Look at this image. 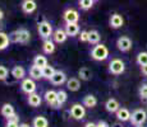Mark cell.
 <instances>
[{
	"instance_id": "1",
	"label": "cell",
	"mask_w": 147,
	"mask_h": 127,
	"mask_svg": "<svg viewBox=\"0 0 147 127\" xmlns=\"http://www.w3.org/2000/svg\"><path fill=\"white\" fill-rule=\"evenodd\" d=\"M9 37H10V42H13V43L26 45L31 39V33L28 29H26V28H19V29L13 31V32L9 35Z\"/></svg>"
},
{
	"instance_id": "24",
	"label": "cell",
	"mask_w": 147,
	"mask_h": 127,
	"mask_svg": "<svg viewBox=\"0 0 147 127\" xmlns=\"http://www.w3.org/2000/svg\"><path fill=\"white\" fill-rule=\"evenodd\" d=\"M30 78L35 79V80H38V79L44 78V74H42V69L40 66H36V65H32L30 67Z\"/></svg>"
},
{
	"instance_id": "31",
	"label": "cell",
	"mask_w": 147,
	"mask_h": 127,
	"mask_svg": "<svg viewBox=\"0 0 147 127\" xmlns=\"http://www.w3.org/2000/svg\"><path fill=\"white\" fill-rule=\"evenodd\" d=\"M68 99V94L65 90H59L58 92V108L61 107Z\"/></svg>"
},
{
	"instance_id": "3",
	"label": "cell",
	"mask_w": 147,
	"mask_h": 127,
	"mask_svg": "<svg viewBox=\"0 0 147 127\" xmlns=\"http://www.w3.org/2000/svg\"><path fill=\"white\" fill-rule=\"evenodd\" d=\"M37 31H38V35H40V37L44 38V39H47V38L53 37V33H54L53 32V25H51L50 22L45 21V19L38 23Z\"/></svg>"
},
{
	"instance_id": "16",
	"label": "cell",
	"mask_w": 147,
	"mask_h": 127,
	"mask_svg": "<svg viewBox=\"0 0 147 127\" xmlns=\"http://www.w3.org/2000/svg\"><path fill=\"white\" fill-rule=\"evenodd\" d=\"M65 32L68 37H76L80 35V25L78 23H65Z\"/></svg>"
},
{
	"instance_id": "15",
	"label": "cell",
	"mask_w": 147,
	"mask_h": 127,
	"mask_svg": "<svg viewBox=\"0 0 147 127\" xmlns=\"http://www.w3.org/2000/svg\"><path fill=\"white\" fill-rule=\"evenodd\" d=\"M27 103L30 104L31 107H33V108H37V107L41 106L42 103V98L40 94H37V93H31V94H28V98H27Z\"/></svg>"
},
{
	"instance_id": "8",
	"label": "cell",
	"mask_w": 147,
	"mask_h": 127,
	"mask_svg": "<svg viewBox=\"0 0 147 127\" xmlns=\"http://www.w3.org/2000/svg\"><path fill=\"white\" fill-rule=\"evenodd\" d=\"M63 19L65 23H78V21H80V13L76 9L69 8V9H67L63 13Z\"/></svg>"
},
{
	"instance_id": "30",
	"label": "cell",
	"mask_w": 147,
	"mask_h": 127,
	"mask_svg": "<svg viewBox=\"0 0 147 127\" xmlns=\"http://www.w3.org/2000/svg\"><path fill=\"white\" fill-rule=\"evenodd\" d=\"M55 71H56V70L54 69L53 66H50V65H46V66L42 69V74H44V78L47 79V80H50V79H51V76L55 74Z\"/></svg>"
},
{
	"instance_id": "22",
	"label": "cell",
	"mask_w": 147,
	"mask_h": 127,
	"mask_svg": "<svg viewBox=\"0 0 147 127\" xmlns=\"http://www.w3.org/2000/svg\"><path fill=\"white\" fill-rule=\"evenodd\" d=\"M115 114H117L118 121H120V122H127V121H129L131 120V116H132L129 109H127V108H119Z\"/></svg>"
},
{
	"instance_id": "20",
	"label": "cell",
	"mask_w": 147,
	"mask_h": 127,
	"mask_svg": "<svg viewBox=\"0 0 147 127\" xmlns=\"http://www.w3.org/2000/svg\"><path fill=\"white\" fill-rule=\"evenodd\" d=\"M10 72H12L13 78L17 79V80H23L24 76H26V70H24V67L21 66V65H17V66H14Z\"/></svg>"
},
{
	"instance_id": "39",
	"label": "cell",
	"mask_w": 147,
	"mask_h": 127,
	"mask_svg": "<svg viewBox=\"0 0 147 127\" xmlns=\"http://www.w3.org/2000/svg\"><path fill=\"white\" fill-rule=\"evenodd\" d=\"M141 71H142V74L145 75V76H147V64L141 66Z\"/></svg>"
},
{
	"instance_id": "10",
	"label": "cell",
	"mask_w": 147,
	"mask_h": 127,
	"mask_svg": "<svg viewBox=\"0 0 147 127\" xmlns=\"http://www.w3.org/2000/svg\"><path fill=\"white\" fill-rule=\"evenodd\" d=\"M117 46L121 52H128L132 49V39L129 37H127V36H121V37L118 38Z\"/></svg>"
},
{
	"instance_id": "32",
	"label": "cell",
	"mask_w": 147,
	"mask_h": 127,
	"mask_svg": "<svg viewBox=\"0 0 147 127\" xmlns=\"http://www.w3.org/2000/svg\"><path fill=\"white\" fill-rule=\"evenodd\" d=\"M95 0H80V8L82 10H88L94 7Z\"/></svg>"
},
{
	"instance_id": "40",
	"label": "cell",
	"mask_w": 147,
	"mask_h": 127,
	"mask_svg": "<svg viewBox=\"0 0 147 127\" xmlns=\"http://www.w3.org/2000/svg\"><path fill=\"white\" fill-rule=\"evenodd\" d=\"M84 127H97V125L94 122H87L86 125H84Z\"/></svg>"
},
{
	"instance_id": "33",
	"label": "cell",
	"mask_w": 147,
	"mask_h": 127,
	"mask_svg": "<svg viewBox=\"0 0 147 127\" xmlns=\"http://www.w3.org/2000/svg\"><path fill=\"white\" fill-rule=\"evenodd\" d=\"M137 64L140 66L147 64V52H140L137 55Z\"/></svg>"
},
{
	"instance_id": "21",
	"label": "cell",
	"mask_w": 147,
	"mask_h": 127,
	"mask_svg": "<svg viewBox=\"0 0 147 127\" xmlns=\"http://www.w3.org/2000/svg\"><path fill=\"white\" fill-rule=\"evenodd\" d=\"M42 51L46 55H51L55 52V42L51 41L50 38L44 39V43H42Z\"/></svg>"
},
{
	"instance_id": "38",
	"label": "cell",
	"mask_w": 147,
	"mask_h": 127,
	"mask_svg": "<svg viewBox=\"0 0 147 127\" xmlns=\"http://www.w3.org/2000/svg\"><path fill=\"white\" fill-rule=\"evenodd\" d=\"M96 125H97V127H110V126H109V123L105 122V121H98V122L96 123Z\"/></svg>"
},
{
	"instance_id": "29",
	"label": "cell",
	"mask_w": 147,
	"mask_h": 127,
	"mask_svg": "<svg viewBox=\"0 0 147 127\" xmlns=\"http://www.w3.org/2000/svg\"><path fill=\"white\" fill-rule=\"evenodd\" d=\"M100 39H101V36H100V33H98V31H96V29L90 31V42L88 43L97 45V43H100Z\"/></svg>"
},
{
	"instance_id": "36",
	"label": "cell",
	"mask_w": 147,
	"mask_h": 127,
	"mask_svg": "<svg viewBox=\"0 0 147 127\" xmlns=\"http://www.w3.org/2000/svg\"><path fill=\"white\" fill-rule=\"evenodd\" d=\"M140 97L142 98V99L147 100V84H143L140 88Z\"/></svg>"
},
{
	"instance_id": "18",
	"label": "cell",
	"mask_w": 147,
	"mask_h": 127,
	"mask_svg": "<svg viewBox=\"0 0 147 127\" xmlns=\"http://www.w3.org/2000/svg\"><path fill=\"white\" fill-rule=\"evenodd\" d=\"M105 108H106V111L109 112V113H117V111L120 108V104H119V102H118L117 99L110 98V99L106 100Z\"/></svg>"
},
{
	"instance_id": "35",
	"label": "cell",
	"mask_w": 147,
	"mask_h": 127,
	"mask_svg": "<svg viewBox=\"0 0 147 127\" xmlns=\"http://www.w3.org/2000/svg\"><path fill=\"white\" fill-rule=\"evenodd\" d=\"M80 39H81V42H83V43H88L90 42V32L88 31H82L81 35H80Z\"/></svg>"
},
{
	"instance_id": "14",
	"label": "cell",
	"mask_w": 147,
	"mask_h": 127,
	"mask_svg": "<svg viewBox=\"0 0 147 127\" xmlns=\"http://www.w3.org/2000/svg\"><path fill=\"white\" fill-rule=\"evenodd\" d=\"M109 24H110V27H111V28H114V29H118V28H120L121 25L124 24V19H123V17H121L120 14L114 13L111 17H110Z\"/></svg>"
},
{
	"instance_id": "5",
	"label": "cell",
	"mask_w": 147,
	"mask_h": 127,
	"mask_svg": "<svg viewBox=\"0 0 147 127\" xmlns=\"http://www.w3.org/2000/svg\"><path fill=\"white\" fill-rule=\"evenodd\" d=\"M70 116L77 121L83 120V118L86 117V107L80 103L73 104V106L70 107Z\"/></svg>"
},
{
	"instance_id": "34",
	"label": "cell",
	"mask_w": 147,
	"mask_h": 127,
	"mask_svg": "<svg viewBox=\"0 0 147 127\" xmlns=\"http://www.w3.org/2000/svg\"><path fill=\"white\" fill-rule=\"evenodd\" d=\"M8 75H9V70H8L4 65H0V81L7 80Z\"/></svg>"
},
{
	"instance_id": "44",
	"label": "cell",
	"mask_w": 147,
	"mask_h": 127,
	"mask_svg": "<svg viewBox=\"0 0 147 127\" xmlns=\"http://www.w3.org/2000/svg\"><path fill=\"white\" fill-rule=\"evenodd\" d=\"M137 127H140V126H137Z\"/></svg>"
},
{
	"instance_id": "2",
	"label": "cell",
	"mask_w": 147,
	"mask_h": 127,
	"mask_svg": "<svg viewBox=\"0 0 147 127\" xmlns=\"http://www.w3.org/2000/svg\"><path fill=\"white\" fill-rule=\"evenodd\" d=\"M107 56H109V50H107V47L102 43H97L91 51V57L96 61L106 60Z\"/></svg>"
},
{
	"instance_id": "25",
	"label": "cell",
	"mask_w": 147,
	"mask_h": 127,
	"mask_svg": "<svg viewBox=\"0 0 147 127\" xmlns=\"http://www.w3.org/2000/svg\"><path fill=\"white\" fill-rule=\"evenodd\" d=\"M9 43H10V37H9V35L0 31V51L7 50L8 47H9Z\"/></svg>"
},
{
	"instance_id": "13",
	"label": "cell",
	"mask_w": 147,
	"mask_h": 127,
	"mask_svg": "<svg viewBox=\"0 0 147 127\" xmlns=\"http://www.w3.org/2000/svg\"><path fill=\"white\" fill-rule=\"evenodd\" d=\"M67 38H68V35H67L65 29H63V28H58V29L54 31L53 41L55 42V43H64V42L67 41Z\"/></svg>"
},
{
	"instance_id": "43",
	"label": "cell",
	"mask_w": 147,
	"mask_h": 127,
	"mask_svg": "<svg viewBox=\"0 0 147 127\" xmlns=\"http://www.w3.org/2000/svg\"><path fill=\"white\" fill-rule=\"evenodd\" d=\"M3 18H4V12L0 9V21H3Z\"/></svg>"
},
{
	"instance_id": "12",
	"label": "cell",
	"mask_w": 147,
	"mask_h": 127,
	"mask_svg": "<svg viewBox=\"0 0 147 127\" xmlns=\"http://www.w3.org/2000/svg\"><path fill=\"white\" fill-rule=\"evenodd\" d=\"M21 9L24 14H32L37 9V4L35 0H23L21 4Z\"/></svg>"
},
{
	"instance_id": "26",
	"label": "cell",
	"mask_w": 147,
	"mask_h": 127,
	"mask_svg": "<svg viewBox=\"0 0 147 127\" xmlns=\"http://www.w3.org/2000/svg\"><path fill=\"white\" fill-rule=\"evenodd\" d=\"M32 127H49V120L44 116H37L33 118Z\"/></svg>"
},
{
	"instance_id": "23",
	"label": "cell",
	"mask_w": 147,
	"mask_h": 127,
	"mask_svg": "<svg viewBox=\"0 0 147 127\" xmlns=\"http://www.w3.org/2000/svg\"><path fill=\"white\" fill-rule=\"evenodd\" d=\"M67 88L70 92H78L81 89V81L77 78H70L67 80Z\"/></svg>"
},
{
	"instance_id": "7",
	"label": "cell",
	"mask_w": 147,
	"mask_h": 127,
	"mask_svg": "<svg viewBox=\"0 0 147 127\" xmlns=\"http://www.w3.org/2000/svg\"><path fill=\"white\" fill-rule=\"evenodd\" d=\"M21 89L23 93L26 94H31V93H35L37 89V85L35 83V79L32 78H24L21 83Z\"/></svg>"
},
{
	"instance_id": "6",
	"label": "cell",
	"mask_w": 147,
	"mask_h": 127,
	"mask_svg": "<svg viewBox=\"0 0 147 127\" xmlns=\"http://www.w3.org/2000/svg\"><path fill=\"white\" fill-rule=\"evenodd\" d=\"M125 70V65L120 60V59H114V60L110 61L109 64V71L111 72L113 75H120L124 72Z\"/></svg>"
},
{
	"instance_id": "42",
	"label": "cell",
	"mask_w": 147,
	"mask_h": 127,
	"mask_svg": "<svg viewBox=\"0 0 147 127\" xmlns=\"http://www.w3.org/2000/svg\"><path fill=\"white\" fill-rule=\"evenodd\" d=\"M19 127H32V126L28 125V123H19Z\"/></svg>"
},
{
	"instance_id": "37",
	"label": "cell",
	"mask_w": 147,
	"mask_h": 127,
	"mask_svg": "<svg viewBox=\"0 0 147 127\" xmlns=\"http://www.w3.org/2000/svg\"><path fill=\"white\" fill-rule=\"evenodd\" d=\"M5 127H19V122H17V121H7Z\"/></svg>"
},
{
	"instance_id": "41",
	"label": "cell",
	"mask_w": 147,
	"mask_h": 127,
	"mask_svg": "<svg viewBox=\"0 0 147 127\" xmlns=\"http://www.w3.org/2000/svg\"><path fill=\"white\" fill-rule=\"evenodd\" d=\"M110 127H123V126H121L120 122H115V123H113V125L110 126Z\"/></svg>"
},
{
	"instance_id": "17",
	"label": "cell",
	"mask_w": 147,
	"mask_h": 127,
	"mask_svg": "<svg viewBox=\"0 0 147 127\" xmlns=\"http://www.w3.org/2000/svg\"><path fill=\"white\" fill-rule=\"evenodd\" d=\"M0 113H1V116L5 118V120H8V118L12 117V116L16 113V109H14V107H13L10 103H4V104L1 106Z\"/></svg>"
},
{
	"instance_id": "4",
	"label": "cell",
	"mask_w": 147,
	"mask_h": 127,
	"mask_svg": "<svg viewBox=\"0 0 147 127\" xmlns=\"http://www.w3.org/2000/svg\"><path fill=\"white\" fill-rule=\"evenodd\" d=\"M129 121H131V123L134 126H142L147 121V112L145 109H141V108L136 109L133 113H132Z\"/></svg>"
},
{
	"instance_id": "9",
	"label": "cell",
	"mask_w": 147,
	"mask_h": 127,
	"mask_svg": "<svg viewBox=\"0 0 147 127\" xmlns=\"http://www.w3.org/2000/svg\"><path fill=\"white\" fill-rule=\"evenodd\" d=\"M44 98H45V102L47 103V106L53 107V108H58V92H55V90H46Z\"/></svg>"
},
{
	"instance_id": "19",
	"label": "cell",
	"mask_w": 147,
	"mask_h": 127,
	"mask_svg": "<svg viewBox=\"0 0 147 127\" xmlns=\"http://www.w3.org/2000/svg\"><path fill=\"white\" fill-rule=\"evenodd\" d=\"M82 104H83L86 108H95V107L97 106V98H96L94 94H87L83 97Z\"/></svg>"
},
{
	"instance_id": "27",
	"label": "cell",
	"mask_w": 147,
	"mask_h": 127,
	"mask_svg": "<svg viewBox=\"0 0 147 127\" xmlns=\"http://www.w3.org/2000/svg\"><path fill=\"white\" fill-rule=\"evenodd\" d=\"M78 75H80L81 80H84V81H88L92 79V71L88 69V67H81L80 71H78Z\"/></svg>"
},
{
	"instance_id": "28",
	"label": "cell",
	"mask_w": 147,
	"mask_h": 127,
	"mask_svg": "<svg viewBox=\"0 0 147 127\" xmlns=\"http://www.w3.org/2000/svg\"><path fill=\"white\" fill-rule=\"evenodd\" d=\"M33 65L40 66L41 69H44L46 65H49V63H47V59L44 55H36L35 59H33Z\"/></svg>"
},
{
	"instance_id": "45",
	"label": "cell",
	"mask_w": 147,
	"mask_h": 127,
	"mask_svg": "<svg viewBox=\"0 0 147 127\" xmlns=\"http://www.w3.org/2000/svg\"><path fill=\"white\" fill-rule=\"evenodd\" d=\"M95 1H96V0H95Z\"/></svg>"
},
{
	"instance_id": "11",
	"label": "cell",
	"mask_w": 147,
	"mask_h": 127,
	"mask_svg": "<svg viewBox=\"0 0 147 127\" xmlns=\"http://www.w3.org/2000/svg\"><path fill=\"white\" fill-rule=\"evenodd\" d=\"M67 75L64 71H60V70H56L55 74L51 76L50 79V83L54 84V85H63L64 83H67Z\"/></svg>"
}]
</instances>
